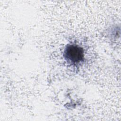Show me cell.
<instances>
[{
  "label": "cell",
  "instance_id": "obj_1",
  "mask_svg": "<svg viewBox=\"0 0 121 121\" xmlns=\"http://www.w3.org/2000/svg\"><path fill=\"white\" fill-rule=\"evenodd\" d=\"M63 56L69 63L74 65L78 64L84 60V50L78 45L68 44L64 49Z\"/></svg>",
  "mask_w": 121,
  "mask_h": 121
}]
</instances>
